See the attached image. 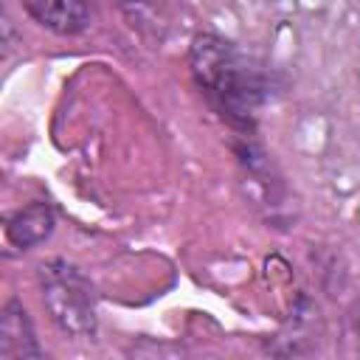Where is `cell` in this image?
I'll return each mask as SVG.
<instances>
[{"label": "cell", "mask_w": 360, "mask_h": 360, "mask_svg": "<svg viewBox=\"0 0 360 360\" xmlns=\"http://www.w3.org/2000/svg\"><path fill=\"white\" fill-rule=\"evenodd\" d=\"M42 346L22 301L8 298L0 309V360H37Z\"/></svg>", "instance_id": "cell-3"}, {"label": "cell", "mask_w": 360, "mask_h": 360, "mask_svg": "<svg viewBox=\"0 0 360 360\" xmlns=\"http://www.w3.org/2000/svg\"><path fill=\"white\" fill-rule=\"evenodd\" d=\"M346 340L360 352V298L346 312Z\"/></svg>", "instance_id": "cell-6"}, {"label": "cell", "mask_w": 360, "mask_h": 360, "mask_svg": "<svg viewBox=\"0 0 360 360\" xmlns=\"http://www.w3.org/2000/svg\"><path fill=\"white\" fill-rule=\"evenodd\" d=\"M20 6L39 28L59 37H73L90 28L87 0H20Z\"/></svg>", "instance_id": "cell-4"}, {"label": "cell", "mask_w": 360, "mask_h": 360, "mask_svg": "<svg viewBox=\"0 0 360 360\" xmlns=\"http://www.w3.org/2000/svg\"><path fill=\"white\" fill-rule=\"evenodd\" d=\"M37 287L42 304L56 323V329L68 338H93L98 329L96 312V290L90 278L68 259H45L37 267Z\"/></svg>", "instance_id": "cell-2"}, {"label": "cell", "mask_w": 360, "mask_h": 360, "mask_svg": "<svg viewBox=\"0 0 360 360\" xmlns=\"http://www.w3.org/2000/svg\"><path fill=\"white\" fill-rule=\"evenodd\" d=\"M188 70L211 110L239 135H250L259 110L270 98L267 73L219 34H197L188 48Z\"/></svg>", "instance_id": "cell-1"}, {"label": "cell", "mask_w": 360, "mask_h": 360, "mask_svg": "<svg viewBox=\"0 0 360 360\" xmlns=\"http://www.w3.org/2000/svg\"><path fill=\"white\" fill-rule=\"evenodd\" d=\"M53 225H56L53 208L48 202H31L6 219V236L14 248L28 250V248H37L39 242H45L53 233Z\"/></svg>", "instance_id": "cell-5"}]
</instances>
